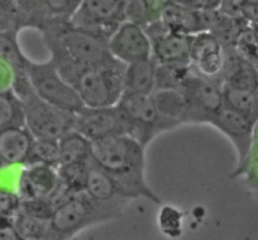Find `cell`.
<instances>
[{
    "label": "cell",
    "mask_w": 258,
    "mask_h": 240,
    "mask_svg": "<svg viewBox=\"0 0 258 240\" xmlns=\"http://www.w3.org/2000/svg\"><path fill=\"white\" fill-rule=\"evenodd\" d=\"M90 160L115 180L118 194L134 200L144 198L154 204L160 198L145 180V147L127 133L90 141Z\"/></svg>",
    "instance_id": "obj_1"
},
{
    "label": "cell",
    "mask_w": 258,
    "mask_h": 240,
    "mask_svg": "<svg viewBox=\"0 0 258 240\" xmlns=\"http://www.w3.org/2000/svg\"><path fill=\"white\" fill-rule=\"evenodd\" d=\"M43 40L57 67H87L115 59L108 49V39L91 30L75 27L68 19H53L43 28Z\"/></svg>",
    "instance_id": "obj_2"
},
{
    "label": "cell",
    "mask_w": 258,
    "mask_h": 240,
    "mask_svg": "<svg viewBox=\"0 0 258 240\" xmlns=\"http://www.w3.org/2000/svg\"><path fill=\"white\" fill-rule=\"evenodd\" d=\"M127 199L102 203L91 198L86 191L60 198L49 220L45 239H72L85 229L117 220L122 216Z\"/></svg>",
    "instance_id": "obj_3"
},
{
    "label": "cell",
    "mask_w": 258,
    "mask_h": 240,
    "mask_svg": "<svg viewBox=\"0 0 258 240\" xmlns=\"http://www.w3.org/2000/svg\"><path fill=\"white\" fill-rule=\"evenodd\" d=\"M57 69L75 87L87 107L117 105L122 96L126 64L116 58L103 64L87 67L59 65Z\"/></svg>",
    "instance_id": "obj_4"
},
{
    "label": "cell",
    "mask_w": 258,
    "mask_h": 240,
    "mask_svg": "<svg viewBox=\"0 0 258 240\" xmlns=\"http://www.w3.org/2000/svg\"><path fill=\"white\" fill-rule=\"evenodd\" d=\"M13 91L22 101L25 127L34 138L58 141L63 135L73 130L75 113L38 97L30 86L27 73L15 75Z\"/></svg>",
    "instance_id": "obj_5"
},
{
    "label": "cell",
    "mask_w": 258,
    "mask_h": 240,
    "mask_svg": "<svg viewBox=\"0 0 258 240\" xmlns=\"http://www.w3.org/2000/svg\"><path fill=\"white\" fill-rule=\"evenodd\" d=\"M117 105L127 121V135L145 148L156 136L181 126L180 122L170 120L159 112L151 100V95L122 92Z\"/></svg>",
    "instance_id": "obj_6"
},
{
    "label": "cell",
    "mask_w": 258,
    "mask_h": 240,
    "mask_svg": "<svg viewBox=\"0 0 258 240\" xmlns=\"http://www.w3.org/2000/svg\"><path fill=\"white\" fill-rule=\"evenodd\" d=\"M25 73L39 98L70 112H78L83 102L77 91L63 77L52 59L47 62L28 60Z\"/></svg>",
    "instance_id": "obj_7"
},
{
    "label": "cell",
    "mask_w": 258,
    "mask_h": 240,
    "mask_svg": "<svg viewBox=\"0 0 258 240\" xmlns=\"http://www.w3.org/2000/svg\"><path fill=\"white\" fill-rule=\"evenodd\" d=\"M125 7L126 0H82L68 22L108 39L126 20Z\"/></svg>",
    "instance_id": "obj_8"
},
{
    "label": "cell",
    "mask_w": 258,
    "mask_h": 240,
    "mask_svg": "<svg viewBox=\"0 0 258 240\" xmlns=\"http://www.w3.org/2000/svg\"><path fill=\"white\" fill-rule=\"evenodd\" d=\"M179 90L188 102L186 123H208L224 105L222 82L203 78L191 72Z\"/></svg>",
    "instance_id": "obj_9"
},
{
    "label": "cell",
    "mask_w": 258,
    "mask_h": 240,
    "mask_svg": "<svg viewBox=\"0 0 258 240\" xmlns=\"http://www.w3.org/2000/svg\"><path fill=\"white\" fill-rule=\"evenodd\" d=\"M208 123L231 140L238 156L236 174L243 173L253 147L256 121L234 108L223 105L216 115L212 116Z\"/></svg>",
    "instance_id": "obj_10"
},
{
    "label": "cell",
    "mask_w": 258,
    "mask_h": 240,
    "mask_svg": "<svg viewBox=\"0 0 258 240\" xmlns=\"http://www.w3.org/2000/svg\"><path fill=\"white\" fill-rule=\"evenodd\" d=\"M73 130L93 141L120 133H127V121L118 105L106 107L83 106L75 113Z\"/></svg>",
    "instance_id": "obj_11"
},
{
    "label": "cell",
    "mask_w": 258,
    "mask_h": 240,
    "mask_svg": "<svg viewBox=\"0 0 258 240\" xmlns=\"http://www.w3.org/2000/svg\"><path fill=\"white\" fill-rule=\"evenodd\" d=\"M108 49L120 62L128 64L151 57V42L143 27L123 20L108 38Z\"/></svg>",
    "instance_id": "obj_12"
},
{
    "label": "cell",
    "mask_w": 258,
    "mask_h": 240,
    "mask_svg": "<svg viewBox=\"0 0 258 240\" xmlns=\"http://www.w3.org/2000/svg\"><path fill=\"white\" fill-rule=\"evenodd\" d=\"M17 193L20 199L50 198L57 204L63 195L57 168L42 164L24 165L20 170Z\"/></svg>",
    "instance_id": "obj_13"
},
{
    "label": "cell",
    "mask_w": 258,
    "mask_h": 240,
    "mask_svg": "<svg viewBox=\"0 0 258 240\" xmlns=\"http://www.w3.org/2000/svg\"><path fill=\"white\" fill-rule=\"evenodd\" d=\"M151 42V57L156 63H190L193 35L168 30Z\"/></svg>",
    "instance_id": "obj_14"
},
{
    "label": "cell",
    "mask_w": 258,
    "mask_h": 240,
    "mask_svg": "<svg viewBox=\"0 0 258 240\" xmlns=\"http://www.w3.org/2000/svg\"><path fill=\"white\" fill-rule=\"evenodd\" d=\"M34 141L25 126H13L0 130V158L4 165L24 166Z\"/></svg>",
    "instance_id": "obj_15"
},
{
    "label": "cell",
    "mask_w": 258,
    "mask_h": 240,
    "mask_svg": "<svg viewBox=\"0 0 258 240\" xmlns=\"http://www.w3.org/2000/svg\"><path fill=\"white\" fill-rule=\"evenodd\" d=\"M156 86V62L153 57L126 64L123 92L151 95Z\"/></svg>",
    "instance_id": "obj_16"
},
{
    "label": "cell",
    "mask_w": 258,
    "mask_h": 240,
    "mask_svg": "<svg viewBox=\"0 0 258 240\" xmlns=\"http://www.w3.org/2000/svg\"><path fill=\"white\" fill-rule=\"evenodd\" d=\"M160 20L170 32L189 35L201 32L198 10L189 5L178 4L169 0L161 10Z\"/></svg>",
    "instance_id": "obj_17"
},
{
    "label": "cell",
    "mask_w": 258,
    "mask_h": 240,
    "mask_svg": "<svg viewBox=\"0 0 258 240\" xmlns=\"http://www.w3.org/2000/svg\"><path fill=\"white\" fill-rule=\"evenodd\" d=\"M151 100L159 112L181 125L188 118V102L183 91L179 88H156L151 93Z\"/></svg>",
    "instance_id": "obj_18"
},
{
    "label": "cell",
    "mask_w": 258,
    "mask_h": 240,
    "mask_svg": "<svg viewBox=\"0 0 258 240\" xmlns=\"http://www.w3.org/2000/svg\"><path fill=\"white\" fill-rule=\"evenodd\" d=\"M86 193L91 198L95 199V200L102 201V203H108V201L118 200V199H125L118 194V189L115 180L103 169H101L100 166H97L91 160L88 163Z\"/></svg>",
    "instance_id": "obj_19"
},
{
    "label": "cell",
    "mask_w": 258,
    "mask_h": 240,
    "mask_svg": "<svg viewBox=\"0 0 258 240\" xmlns=\"http://www.w3.org/2000/svg\"><path fill=\"white\" fill-rule=\"evenodd\" d=\"M88 163L90 161H77V163L60 164L58 166L57 170L63 196L86 191Z\"/></svg>",
    "instance_id": "obj_20"
},
{
    "label": "cell",
    "mask_w": 258,
    "mask_h": 240,
    "mask_svg": "<svg viewBox=\"0 0 258 240\" xmlns=\"http://www.w3.org/2000/svg\"><path fill=\"white\" fill-rule=\"evenodd\" d=\"M224 105L258 121V90L249 91L222 83Z\"/></svg>",
    "instance_id": "obj_21"
},
{
    "label": "cell",
    "mask_w": 258,
    "mask_h": 240,
    "mask_svg": "<svg viewBox=\"0 0 258 240\" xmlns=\"http://www.w3.org/2000/svg\"><path fill=\"white\" fill-rule=\"evenodd\" d=\"M60 164L90 161V140L75 130H71L58 140Z\"/></svg>",
    "instance_id": "obj_22"
},
{
    "label": "cell",
    "mask_w": 258,
    "mask_h": 240,
    "mask_svg": "<svg viewBox=\"0 0 258 240\" xmlns=\"http://www.w3.org/2000/svg\"><path fill=\"white\" fill-rule=\"evenodd\" d=\"M190 63H156V88H180L191 74Z\"/></svg>",
    "instance_id": "obj_23"
},
{
    "label": "cell",
    "mask_w": 258,
    "mask_h": 240,
    "mask_svg": "<svg viewBox=\"0 0 258 240\" xmlns=\"http://www.w3.org/2000/svg\"><path fill=\"white\" fill-rule=\"evenodd\" d=\"M0 60L8 63L14 69L15 74L25 72V67L29 59L20 49V45L18 43V33H0Z\"/></svg>",
    "instance_id": "obj_24"
},
{
    "label": "cell",
    "mask_w": 258,
    "mask_h": 240,
    "mask_svg": "<svg viewBox=\"0 0 258 240\" xmlns=\"http://www.w3.org/2000/svg\"><path fill=\"white\" fill-rule=\"evenodd\" d=\"M13 126H25L24 107L13 90L0 92V130Z\"/></svg>",
    "instance_id": "obj_25"
},
{
    "label": "cell",
    "mask_w": 258,
    "mask_h": 240,
    "mask_svg": "<svg viewBox=\"0 0 258 240\" xmlns=\"http://www.w3.org/2000/svg\"><path fill=\"white\" fill-rule=\"evenodd\" d=\"M13 223L20 240H40L47 238L49 220H43L18 210L13 216Z\"/></svg>",
    "instance_id": "obj_26"
},
{
    "label": "cell",
    "mask_w": 258,
    "mask_h": 240,
    "mask_svg": "<svg viewBox=\"0 0 258 240\" xmlns=\"http://www.w3.org/2000/svg\"><path fill=\"white\" fill-rule=\"evenodd\" d=\"M34 164L58 168L60 165L58 141L34 138L25 165H34Z\"/></svg>",
    "instance_id": "obj_27"
},
{
    "label": "cell",
    "mask_w": 258,
    "mask_h": 240,
    "mask_svg": "<svg viewBox=\"0 0 258 240\" xmlns=\"http://www.w3.org/2000/svg\"><path fill=\"white\" fill-rule=\"evenodd\" d=\"M82 0H35L47 24L53 19H68Z\"/></svg>",
    "instance_id": "obj_28"
},
{
    "label": "cell",
    "mask_w": 258,
    "mask_h": 240,
    "mask_svg": "<svg viewBox=\"0 0 258 240\" xmlns=\"http://www.w3.org/2000/svg\"><path fill=\"white\" fill-rule=\"evenodd\" d=\"M184 214L175 206L165 205L161 208L158 223L161 233L169 238H179L183 234Z\"/></svg>",
    "instance_id": "obj_29"
},
{
    "label": "cell",
    "mask_w": 258,
    "mask_h": 240,
    "mask_svg": "<svg viewBox=\"0 0 258 240\" xmlns=\"http://www.w3.org/2000/svg\"><path fill=\"white\" fill-rule=\"evenodd\" d=\"M55 209V203L50 198H33V199H20L19 210L28 215L50 220L53 211Z\"/></svg>",
    "instance_id": "obj_30"
},
{
    "label": "cell",
    "mask_w": 258,
    "mask_h": 240,
    "mask_svg": "<svg viewBox=\"0 0 258 240\" xmlns=\"http://www.w3.org/2000/svg\"><path fill=\"white\" fill-rule=\"evenodd\" d=\"M19 206L20 196L18 193L0 189V218H13Z\"/></svg>",
    "instance_id": "obj_31"
},
{
    "label": "cell",
    "mask_w": 258,
    "mask_h": 240,
    "mask_svg": "<svg viewBox=\"0 0 258 240\" xmlns=\"http://www.w3.org/2000/svg\"><path fill=\"white\" fill-rule=\"evenodd\" d=\"M218 10L231 19H242L243 17V0H222Z\"/></svg>",
    "instance_id": "obj_32"
},
{
    "label": "cell",
    "mask_w": 258,
    "mask_h": 240,
    "mask_svg": "<svg viewBox=\"0 0 258 240\" xmlns=\"http://www.w3.org/2000/svg\"><path fill=\"white\" fill-rule=\"evenodd\" d=\"M15 73L8 63L0 60V92L13 90Z\"/></svg>",
    "instance_id": "obj_33"
},
{
    "label": "cell",
    "mask_w": 258,
    "mask_h": 240,
    "mask_svg": "<svg viewBox=\"0 0 258 240\" xmlns=\"http://www.w3.org/2000/svg\"><path fill=\"white\" fill-rule=\"evenodd\" d=\"M0 240H20L13 218H0Z\"/></svg>",
    "instance_id": "obj_34"
},
{
    "label": "cell",
    "mask_w": 258,
    "mask_h": 240,
    "mask_svg": "<svg viewBox=\"0 0 258 240\" xmlns=\"http://www.w3.org/2000/svg\"><path fill=\"white\" fill-rule=\"evenodd\" d=\"M141 2L145 5L151 20L154 22V20H158L159 18H160L161 10H163L164 5H165L169 0H141Z\"/></svg>",
    "instance_id": "obj_35"
},
{
    "label": "cell",
    "mask_w": 258,
    "mask_h": 240,
    "mask_svg": "<svg viewBox=\"0 0 258 240\" xmlns=\"http://www.w3.org/2000/svg\"><path fill=\"white\" fill-rule=\"evenodd\" d=\"M222 0H190L189 7L197 10H212L218 9Z\"/></svg>",
    "instance_id": "obj_36"
},
{
    "label": "cell",
    "mask_w": 258,
    "mask_h": 240,
    "mask_svg": "<svg viewBox=\"0 0 258 240\" xmlns=\"http://www.w3.org/2000/svg\"><path fill=\"white\" fill-rule=\"evenodd\" d=\"M4 165V164H3V161H2V158H0V166H3Z\"/></svg>",
    "instance_id": "obj_37"
},
{
    "label": "cell",
    "mask_w": 258,
    "mask_h": 240,
    "mask_svg": "<svg viewBox=\"0 0 258 240\" xmlns=\"http://www.w3.org/2000/svg\"><path fill=\"white\" fill-rule=\"evenodd\" d=\"M256 65H258V62H257V63H256Z\"/></svg>",
    "instance_id": "obj_38"
},
{
    "label": "cell",
    "mask_w": 258,
    "mask_h": 240,
    "mask_svg": "<svg viewBox=\"0 0 258 240\" xmlns=\"http://www.w3.org/2000/svg\"><path fill=\"white\" fill-rule=\"evenodd\" d=\"M257 68H258V65H257Z\"/></svg>",
    "instance_id": "obj_39"
}]
</instances>
